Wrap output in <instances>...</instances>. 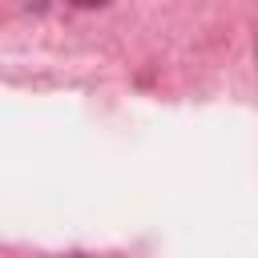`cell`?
Listing matches in <instances>:
<instances>
[{"instance_id": "cell-1", "label": "cell", "mask_w": 258, "mask_h": 258, "mask_svg": "<svg viewBox=\"0 0 258 258\" xmlns=\"http://www.w3.org/2000/svg\"><path fill=\"white\" fill-rule=\"evenodd\" d=\"M73 4H81V8H93V4H101V0H73Z\"/></svg>"}]
</instances>
